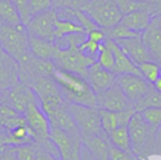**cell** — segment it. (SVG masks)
I'll return each mask as SVG.
<instances>
[{"label":"cell","mask_w":161,"mask_h":160,"mask_svg":"<svg viewBox=\"0 0 161 160\" xmlns=\"http://www.w3.org/2000/svg\"><path fill=\"white\" fill-rule=\"evenodd\" d=\"M35 97L36 94L34 93V91L23 82H19L9 91H6V102L21 115L25 112L28 103Z\"/></svg>","instance_id":"cell-13"},{"label":"cell","mask_w":161,"mask_h":160,"mask_svg":"<svg viewBox=\"0 0 161 160\" xmlns=\"http://www.w3.org/2000/svg\"><path fill=\"white\" fill-rule=\"evenodd\" d=\"M53 79L68 103L97 107L96 93L83 76L57 68L53 73Z\"/></svg>","instance_id":"cell-1"},{"label":"cell","mask_w":161,"mask_h":160,"mask_svg":"<svg viewBox=\"0 0 161 160\" xmlns=\"http://www.w3.org/2000/svg\"><path fill=\"white\" fill-rule=\"evenodd\" d=\"M0 21L6 25H20L23 24L21 16L13 0H0Z\"/></svg>","instance_id":"cell-21"},{"label":"cell","mask_w":161,"mask_h":160,"mask_svg":"<svg viewBox=\"0 0 161 160\" xmlns=\"http://www.w3.org/2000/svg\"><path fill=\"white\" fill-rule=\"evenodd\" d=\"M82 142L86 145V147L92 152V155L97 160H109L108 150H109L111 144H109L107 134L82 137Z\"/></svg>","instance_id":"cell-18"},{"label":"cell","mask_w":161,"mask_h":160,"mask_svg":"<svg viewBox=\"0 0 161 160\" xmlns=\"http://www.w3.org/2000/svg\"><path fill=\"white\" fill-rule=\"evenodd\" d=\"M98 110H99V118H101L102 130L108 135L116 127L119 126L118 113L114 111H108V110H102V108H98Z\"/></svg>","instance_id":"cell-27"},{"label":"cell","mask_w":161,"mask_h":160,"mask_svg":"<svg viewBox=\"0 0 161 160\" xmlns=\"http://www.w3.org/2000/svg\"><path fill=\"white\" fill-rule=\"evenodd\" d=\"M28 45H29L30 55L42 60H53L55 54L59 50V47L57 45L55 42L45 40L30 34L28 38Z\"/></svg>","instance_id":"cell-17"},{"label":"cell","mask_w":161,"mask_h":160,"mask_svg":"<svg viewBox=\"0 0 161 160\" xmlns=\"http://www.w3.org/2000/svg\"><path fill=\"white\" fill-rule=\"evenodd\" d=\"M155 20H156V23L158 24V26L161 28V13H160V14H158V15L155 18Z\"/></svg>","instance_id":"cell-44"},{"label":"cell","mask_w":161,"mask_h":160,"mask_svg":"<svg viewBox=\"0 0 161 160\" xmlns=\"http://www.w3.org/2000/svg\"><path fill=\"white\" fill-rule=\"evenodd\" d=\"M87 38H89V39H92V40H94V42H97V43H103L106 39H107V37H106V31H104V29H102V28H96V29H93V30H91L89 33H87Z\"/></svg>","instance_id":"cell-38"},{"label":"cell","mask_w":161,"mask_h":160,"mask_svg":"<svg viewBox=\"0 0 161 160\" xmlns=\"http://www.w3.org/2000/svg\"><path fill=\"white\" fill-rule=\"evenodd\" d=\"M141 39L151 57L152 60H161V28L153 19L151 24L141 33Z\"/></svg>","instance_id":"cell-15"},{"label":"cell","mask_w":161,"mask_h":160,"mask_svg":"<svg viewBox=\"0 0 161 160\" xmlns=\"http://www.w3.org/2000/svg\"><path fill=\"white\" fill-rule=\"evenodd\" d=\"M57 68L80 74L86 78L87 69L96 62L94 58L86 55L79 48L73 49H59L53 59Z\"/></svg>","instance_id":"cell-6"},{"label":"cell","mask_w":161,"mask_h":160,"mask_svg":"<svg viewBox=\"0 0 161 160\" xmlns=\"http://www.w3.org/2000/svg\"><path fill=\"white\" fill-rule=\"evenodd\" d=\"M6 145V135L4 131H0V150Z\"/></svg>","instance_id":"cell-41"},{"label":"cell","mask_w":161,"mask_h":160,"mask_svg":"<svg viewBox=\"0 0 161 160\" xmlns=\"http://www.w3.org/2000/svg\"><path fill=\"white\" fill-rule=\"evenodd\" d=\"M116 83L122 89L123 94L128 100V102L133 106L141 97H143L153 86L148 83L140 74H117Z\"/></svg>","instance_id":"cell-8"},{"label":"cell","mask_w":161,"mask_h":160,"mask_svg":"<svg viewBox=\"0 0 161 160\" xmlns=\"http://www.w3.org/2000/svg\"><path fill=\"white\" fill-rule=\"evenodd\" d=\"M104 42L112 49L113 55H114V69H113L114 74H127V73H131V74H140L141 76L138 66L135 62L131 60V58L122 50V48L118 45V43L116 40L107 38Z\"/></svg>","instance_id":"cell-14"},{"label":"cell","mask_w":161,"mask_h":160,"mask_svg":"<svg viewBox=\"0 0 161 160\" xmlns=\"http://www.w3.org/2000/svg\"><path fill=\"white\" fill-rule=\"evenodd\" d=\"M69 111H70V113L74 118V122L79 130L80 137L106 134L101 126L98 107L69 103Z\"/></svg>","instance_id":"cell-5"},{"label":"cell","mask_w":161,"mask_h":160,"mask_svg":"<svg viewBox=\"0 0 161 160\" xmlns=\"http://www.w3.org/2000/svg\"><path fill=\"white\" fill-rule=\"evenodd\" d=\"M3 102H6V92L0 91V103Z\"/></svg>","instance_id":"cell-43"},{"label":"cell","mask_w":161,"mask_h":160,"mask_svg":"<svg viewBox=\"0 0 161 160\" xmlns=\"http://www.w3.org/2000/svg\"><path fill=\"white\" fill-rule=\"evenodd\" d=\"M138 69H140L141 76L152 86L160 77V66L155 60H147V62L138 64Z\"/></svg>","instance_id":"cell-28"},{"label":"cell","mask_w":161,"mask_h":160,"mask_svg":"<svg viewBox=\"0 0 161 160\" xmlns=\"http://www.w3.org/2000/svg\"><path fill=\"white\" fill-rule=\"evenodd\" d=\"M0 160H16L15 151H14V146L5 145V146L0 150Z\"/></svg>","instance_id":"cell-39"},{"label":"cell","mask_w":161,"mask_h":160,"mask_svg":"<svg viewBox=\"0 0 161 160\" xmlns=\"http://www.w3.org/2000/svg\"><path fill=\"white\" fill-rule=\"evenodd\" d=\"M4 53V50H3V48H1V44H0V54H3Z\"/></svg>","instance_id":"cell-47"},{"label":"cell","mask_w":161,"mask_h":160,"mask_svg":"<svg viewBox=\"0 0 161 160\" xmlns=\"http://www.w3.org/2000/svg\"><path fill=\"white\" fill-rule=\"evenodd\" d=\"M87 39V33H72L55 40L59 49H73L79 48L80 44Z\"/></svg>","instance_id":"cell-26"},{"label":"cell","mask_w":161,"mask_h":160,"mask_svg":"<svg viewBox=\"0 0 161 160\" xmlns=\"http://www.w3.org/2000/svg\"><path fill=\"white\" fill-rule=\"evenodd\" d=\"M116 77H117V74L101 67L97 62H94L87 69V73H86V79L88 81L89 86L92 87V89L96 94L107 89L112 84H114Z\"/></svg>","instance_id":"cell-11"},{"label":"cell","mask_w":161,"mask_h":160,"mask_svg":"<svg viewBox=\"0 0 161 160\" xmlns=\"http://www.w3.org/2000/svg\"><path fill=\"white\" fill-rule=\"evenodd\" d=\"M35 160H58L54 157L52 154H49L44 147L36 144V154H35Z\"/></svg>","instance_id":"cell-40"},{"label":"cell","mask_w":161,"mask_h":160,"mask_svg":"<svg viewBox=\"0 0 161 160\" xmlns=\"http://www.w3.org/2000/svg\"><path fill=\"white\" fill-rule=\"evenodd\" d=\"M6 135V145L9 146H20L25 144H33L34 139L29 132L26 125H21L10 131H4Z\"/></svg>","instance_id":"cell-22"},{"label":"cell","mask_w":161,"mask_h":160,"mask_svg":"<svg viewBox=\"0 0 161 160\" xmlns=\"http://www.w3.org/2000/svg\"><path fill=\"white\" fill-rule=\"evenodd\" d=\"M0 25H1V21H0Z\"/></svg>","instance_id":"cell-49"},{"label":"cell","mask_w":161,"mask_h":160,"mask_svg":"<svg viewBox=\"0 0 161 160\" xmlns=\"http://www.w3.org/2000/svg\"><path fill=\"white\" fill-rule=\"evenodd\" d=\"M0 131H3V130H1V129H0Z\"/></svg>","instance_id":"cell-50"},{"label":"cell","mask_w":161,"mask_h":160,"mask_svg":"<svg viewBox=\"0 0 161 160\" xmlns=\"http://www.w3.org/2000/svg\"><path fill=\"white\" fill-rule=\"evenodd\" d=\"M28 30L24 24L20 25H0V44L3 50L14 58L19 66L23 64L30 55L28 45Z\"/></svg>","instance_id":"cell-2"},{"label":"cell","mask_w":161,"mask_h":160,"mask_svg":"<svg viewBox=\"0 0 161 160\" xmlns=\"http://www.w3.org/2000/svg\"><path fill=\"white\" fill-rule=\"evenodd\" d=\"M72 33H86V30L83 29V26L73 20H68V19H57L55 25H54V35H55V40L60 39L62 37L67 35V34H72Z\"/></svg>","instance_id":"cell-23"},{"label":"cell","mask_w":161,"mask_h":160,"mask_svg":"<svg viewBox=\"0 0 161 160\" xmlns=\"http://www.w3.org/2000/svg\"><path fill=\"white\" fill-rule=\"evenodd\" d=\"M117 4H118V8L122 15L136 11V10L145 9L151 5L150 1H135V0H117Z\"/></svg>","instance_id":"cell-32"},{"label":"cell","mask_w":161,"mask_h":160,"mask_svg":"<svg viewBox=\"0 0 161 160\" xmlns=\"http://www.w3.org/2000/svg\"><path fill=\"white\" fill-rule=\"evenodd\" d=\"M108 140H109V144L112 146H114V147H117V149H119L122 151L133 154L127 126H118V127H116L112 132L108 134Z\"/></svg>","instance_id":"cell-20"},{"label":"cell","mask_w":161,"mask_h":160,"mask_svg":"<svg viewBox=\"0 0 161 160\" xmlns=\"http://www.w3.org/2000/svg\"><path fill=\"white\" fill-rule=\"evenodd\" d=\"M157 63H158V66H160V77H161V60L157 62Z\"/></svg>","instance_id":"cell-46"},{"label":"cell","mask_w":161,"mask_h":160,"mask_svg":"<svg viewBox=\"0 0 161 160\" xmlns=\"http://www.w3.org/2000/svg\"><path fill=\"white\" fill-rule=\"evenodd\" d=\"M21 125H26L24 115L19 113L8 102L0 103V129L3 131H10Z\"/></svg>","instance_id":"cell-19"},{"label":"cell","mask_w":161,"mask_h":160,"mask_svg":"<svg viewBox=\"0 0 161 160\" xmlns=\"http://www.w3.org/2000/svg\"><path fill=\"white\" fill-rule=\"evenodd\" d=\"M127 129L135 156H141L151 150L156 141L157 131L143 120L140 112H135L127 125Z\"/></svg>","instance_id":"cell-3"},{"label":"cell","mask_w":161,"mask_h":160,"mask_svg":"<svg viewBox=\"0 0 161 160\" xmlns=\"http://www.w3.org/2000/svg\"><path fill=\"white\" fill-rule=\"evenodd\" d=\"M135 1H148V0H135Z\"/></svg>","instance_id":"cell-48"},{"label":"cell","mask_w":161,"mask_h":160,"mask_svg":"<svg viewBox=\"0 0 161 160\" xmlns=\"http://www.w3.org/2000/svg\"><path fill=\"white\" fill-rule=\"evenodd\" d=\"M108 159L109 160H135V155L126 152V151H122V150L111 145L109 150H108Z\"/></svg>","instance_id":"cell-37"},{"label":"cell","mask_w":161,"mask_h":160,"mask_svg":"<svg viewBox=\"0 0 161 160\" xmlns=\"http://www.w3.org/2000/svg\"><path fill=\"white\" fill-rule=\"evenodd\" d=\"M150 3H153V4H156V5H158L160 8H161V0H148Z\"/></svg>","instance_id":"cell-45"},{"label":"cell","mask_w":161,"mask_h":160,"mask_svg":"<svg viewBox=\"0 0 161 160\" xmlns=\"http://www.w3.org/2000/svg\"><path fill=\"white\" fill-rule=\"evenodd\" d=\"M82 10L102 29L114 26L123 16L117 0H88Z\"/></svg>","instance_id":"cell-4"},{"label":"cell","mask_w":161,"mask_h":160,"mask_svg":"<svg viewBox=\"0 0 161 160\" xmlns=\"http://www.w3.org/2000/svg\"><path fill=\"white\" fill-rule=\"evenodd\" d=\"M116 42L122 48V50L131 58V60L135 62L137 66L143 62L152 60L142 39H141V35L133 37V38H127V39H121V40H116Z\"/></svg>","instance_id":"cell-16"},{"label":"cell","mask_w":161,"mask_h":160,"mask_svg":"<svg viewBox=\"0 0 161 160\" xmlns=\"http://www.w3.org/2000/svg\"><path fill=\"white\" fill-rule=\"evenodd\" d=\"M98 48H99V43L87 38L79 47V50H82L86 55L88 57H92V58H97V54H98Z\"/></svg>","instance_id":"cell-35"},{"label":"cell","mask_w":161,"mask_h":160,"mask_svg":"<svg viewBox=\"0 0 161 160\" xmlns=\"http://www.w3.org/2000/svg\"><path fill=\"white\" fill-rule=\"evenodd\" d=\"M141 116L143 120L156 131L161 127V107H150L145 108L141 112Z\"/></svg>","instance_id":"cell-30"},{"label":"cell","mask_w":161,"mask_h":160,"mask_svg":"<svg viewBox=\"0 0 161 160\" xmlns=\"http://www.w3.org/2000/svg\"><path fill=\"white\" fill-rule=\"evenodd\" d=\"M15 6L19 10V14L21 16V21L24 25H26L30 20V14H29V0H13Z\"/></svg>","instance_id":"cell-36"},{"label":"cell","mask_w":161,"mask_h":160,"mask_svg":"<svg viewBox=\"0 0 161 160\" xmlns=\"http://www.w3.org/2000/svg\"><path fill=\"white\" fill-rule=\"evenodd\" d=\"M57 19H58V13L53 8L31 16L29 23L25 25L28 34L45 39V40L55 42L54 25Z\"/></svg>","instance_id":"cell-7"},{"label":"cell","mask_w":161,"mask_h":160,"mask_svg":"<svg viewBox=\"0 0 161 160\" xmlns=\"http://www.w3.org/2000/svg\"><path fill=\"white\" fill-rule=\"evenodd\" d=\"M150 107H161V92H158L153 87L133 105L136 112H141L142 110Z\"/></svg>","instance_id":"cell-24"},{"label":"cell","mask_w":161,"mask_h":160,"mask_svg":"<svg viewBox=\"0 0 161 160\" xmlns=\"http://www.w3.org/2000/svg\"><path fill=\"white\" fill-rule=\"evenodd\" d=\"M16 160H35L36 144H25L20 146H14Z\"/></svg>","instance_id":"cell-31"},{"label":"cell","mask_w":161,"mask_h":160,"mask_svg":"<svg viewBox=\"0 0 161 160\" xmlns=\"http://www.w3.org/2000/svg\"><path fill=\"white\" fill-rule=\"evenodd\" d=\"M153 88H155V89H157L158 92H161V77H158V78H157V81L153 83Z\"/></svg>","instance_id":"cell-42"},{"label":"cell","mask_w":161,"mask_h":160,"mask_svg":"<svg viewBox=\"0 0 161 160\" xmlns=\"http://www.w3.org/2000/svg\"><path fill=\"white\" fill-rule=\"evenodd\" d=\"M96 62L101 67H103V68L113 72V69H114V55H113L112 49L106 44V42H103V43L99 44Z\"/></svg>","instance_id":"cell-25"},{"label":"cell","mask_w":161,"mask_h":160,"mask_svg":"<svg viewBox=\"0 0 161 160\" xmlns=\"http://www.w3.org/2000/svg\"><path fill=\"white\" fill-rule=\"evenodd\" d=\"M161 13V8L153 3H151L150 6L136 10L128 14H125L121 19V24L127 26L128 29L136 31V33H142L146 30V28L151 24V21Z\"/></svg>","instance_id":"cell-9"},{"label":"cell","mask_w":161,"mask_h":160,"mask_svg":"<svg viewBox=\"0 0 161 160\" xmlns=\"http://www.w3.org/2000/svg\"><path fill=\"white\" fill-rule=\"evenodd\" d=\"M52 0H29V14L34 16L39 13L52 9Z\"/></svg>","instance_id":"cell-34"},{"label":"cell","mask_w":161,"mask_h":160,"mask_svg":"<svg viewBox=\"0 0 161 160\" xmlns=\"http://www.w3.org/2000/svg\"><path fill=\"white\" fill-rule=\"evenodd\" d=\"M96 101H97V107L102 110H108V111H122L132 105L128 102L126 96L123 94L122 89L117 83L112 84L107 89L99 92L96 94Z\"/></svg>","instance_id":"cell-10"},{"label":"cell","mask_w":161,"mask_h":160,"mask_svg":"<svg viewBox=\"0 0 161 160\" xmlns=\"http://www.w3.org/2000/svg\"><path fill=\"white\" fill-rule=\"evenodd\" d=\"M19 82V63L4 52L0 54V91L6 92Z\"/></svg>","instance_id":"cell-12"},{"label":"cell","mask_w":161,"mask_h":160,"mask_svg":"<svg viewBox=\"0 0 161 160\" xmlns=\"http://www.w3.org/2000/svg\"><path fill=\"white\" fill-rule=\"evenodd\" d=\"M88 0H52V6L55 10L59 9H74L82 10Z\"/></svg>","instance_id":"cell-33"},{"label":"cell","mask_w":161,"mask_h":160,"mask_svg":"<svg viewBox=\"0 0 161 160\" xmlns=\"http://www.w3.org/2000/svg\"><path fill=\"white\" fill-rule=\"evenodd\" d=\"M104 31H106V37L108 39H113V40H121V39H127V38H133V37L141 35L140 33H136V31L128 29L127 26H125L121 23L116 24L112 28L104 29Z\"/></svg>","instance_id":"cell-29"}]
</instances>
